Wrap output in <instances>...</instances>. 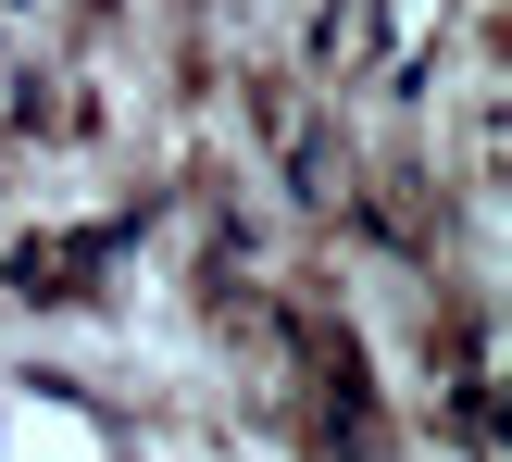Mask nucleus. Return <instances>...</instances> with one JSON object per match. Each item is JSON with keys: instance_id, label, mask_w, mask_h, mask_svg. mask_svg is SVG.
<instances>
[{"instance_id": "nucleus-1", "label": "nucleus", "mask_w": 512, "mask_h": 462, "mask_svg": "<svg viewBox=\"0 0 512 462\" xmlns=\"http://www.w3.org/2000/svg\"><path fill=\"white\" fill-rule=\"evenodd\" d=\"M0 462H113V450H100V425L63 413V400H0Z\"/></svg>"}]
</instances>
